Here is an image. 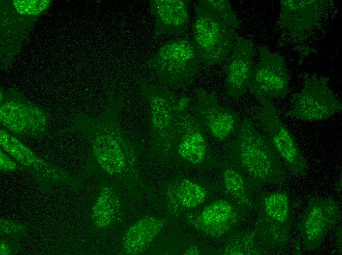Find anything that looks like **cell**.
Returning <instances> with one entry per match:
<instances>
[{
    "instance_id": "cell-1",
    "label": "cell",
    "mask_w": 342,
    "mask_h": 255,
    "mask_svg": "<svg viewBox=\"0 0 342 255\" xmlns=\"http://www.w3.org/2000/svg\"><path fill=\"white\" fill-rule=\"evenodd\" d=\"M230 144L232 165L245 178L249 186L266 183L281 185L284 173L280 158L269 140L262 135L248 118L240 124Z\"/></svg>"
},
{
    "instance_id": "cell-2",
    "label": "cell",
    "mask_w": 342,
    "mask_h": 255,
    "mask_svg": "<svg viewBox=\"0 0 342 255\" xmlns=\"http://www.w3.org/2000/svg\"><path fill=\"white\" fill-rule=\"evenodd\" d=\"M77 127L90 141L98 164L120 179L137 176L133 147L117 122L108 118L78 120Z\"/></svg>"
},
{
    "instance_id": "cell-3",
    "label": "cell",
    "mask_w": 342,
    "mask_h": 255,
    "mask_svg": "<svg viewBox=\"0 0 342 255\" xmlns=\"http://www.w3.org/2000/svg\"><path fill=\"white\" fill-rule=\"evenodd\" d=\"M200 62L192 41L180 38L164 43L148 65L167 85L184 88L193 82Z\"/></svg>"
},
{
    "instance_id": "cell-4",
    "label": "cell",
    "mask_w": 342,
    "mask_h": 255,
    "mask_svg": "<svg viewBox=\"0 0 342 255\" xmlns=\"http://www.w3.org/2000/svg\"><path fill=\"white\" fill-rule=\"evenodd\" d=\"M195 13L192 41L200 61L209 66L219 64L233 49L236 29L199 4Z\"/></svg>"
},
{
    "instance_id": "cell-5",
    "label": "cell",
    "mask_w": 342,
    "mask_h": 255,
    "mask_svg": "<svg viewBox=\"0 0 342 255\" xmlns=\"http://www.w3.org/2000/svg\"><path fill=\"white\" fill-rule=\"evenodd\" d=\"M292 107L285 115L305 121L327 119L341 111L342 105L329 86V78L306 74L303 86L291 96Z\"/></svg>"
},
{
    "instance_id": "cell-6",
    "label": "cell",
    "mask_w": 342,
    "mask_h": 255,
    "mask_svg": "<svg viewBox=\"0 0 342 255\" xmlns=\"http://www.w3.org/2000/svg\"><path fill=\"white\" fill-rule=\"evenodd\" d=\"M142 89L149 107L154 148L161 154L169 156L173 152L175 119L181 99L164 88L146 84Z\"/></svg>"
},
{
    "instance_id": "cell-7",
    "label": "cell",
    "mask_w": 342,
    "mask_h": 255,
    "mask_svg": "<svg viewBox=\"0 0 342 255\" xmlns=\"http://www.w3.org/2000/svg\"><path fill=\"white\" fill-rule=\"evenodd\" d=\"M188 103L186 98L181 99L175 119L173 151L187 164L200 167L211 158L209 147L206 132Z\"/></svg>"
},
{
    "instance_id": "cell-8",
    "label": "cell",
    "mask_w": 342,
    "mask_h": 255,
    "mask_svg": "<svg viewBox=\"0 0 342 255\" xmlns=\"http://www.w3.org/2000/svg\"><path fill=\"white\" fill-rule=\"evenodd\" d=\"M255 230L266 245L279 248L290 238V204L287 194L281 190L261 196Z\"/></svg>"
},
{
    "instance_id": "cell-9",
    "label": "cell",
    "mask_w": 342,
    "mask_h": 255,
    "mask_svg": "<svg viewBox=\"0 0 342 255\" xmlns=\"http://www.w3.org/2000/svg\"><path fill=\"white\" fill-rule=\"evenodd\" d=\"M260 105L256 116L267 133L273 147L285 166L292 174L302 175L306 167L292 134L280 119L276 109L269 99L260 98Z\"/></svg>"
},
{
    "instance_id": "cell-10",
    "label": "cell",
    "mask_w": 342,
    "mask_h": 255,
    "mask_svg": "<svg viewBox=\"0 0 342 255\" xmlns=\"http://www.w3.org/2000/svg\"><path fill=\"white\" fill-rule=\"evenodd\" d=\"M259 55L248 89L258 100L285 97L289 91V77L283 57L263 47L259 48Z\"/></svg>"
},
{
    "instance_id": "cell-11",
    "label": "cell",
    "mask_w": 342,
    "mask_h": 255,
    "mask_svg": "<svg viewBox=\"0 0 342 255\" xmlns=\"http://www.w3.org/2000/svg\"><path fill=\"white\" fill-rule=\"evenodd\" d=\"M196 98V104L190 108L206 132L220 141L235 134L240 125L238 115L220 105L214 91L207 92L198 89Z\"/></svg>"
},
{
    "instance_id": "cell-12",
    "label": "cell",
    "mask_w": 342,
    "mask_h": 255,
    "mask_svg": "<svg viewBox=\"0 0 342 255\" xmlns=\"http://www.w3.org/2000/svg\"><path fill=\"white\" fill-rule=\"evenodd\" d=\"M0 127L17 137L40 138L46 135L48 117L41 108L21 101L0 104Z\"/></svg>"
},
{
    "instance_id": "cell-13",
    "label": "cell",
    "mask_w": 342,
    "mask_h": 255,
    "mask_svg": "<svg viewBox=\"0 0 342 255\" xmlns=\"http://www.w3.org/2000/svg\"><path fill=\"white\" fill-rule=\"evenodd\" d=\"M277 25L293 40L303 41L320 21L327 7L325 0H283Z\"/></svg>"
},
{
    "instance_id": "cell-14",
    "label": "cell",
    "mask_w": 342,
    "mask_h": 255,
    "mask_svg": "<svg viewBox=\"0 0 342 255\" xmlns=\"http://www.w3.org/2000/svg\"><path fill=\"white\" fill-rule=\"evenodd\" d=\"M341 217L340 206L334 200L311 199L298 226L304 244L309 249H316Z\"/></svg>"
},
{
    "instance_id": "cell-15",
    "label": "cell",
    "mask_w": 342,
    "mask_h": 255,
    "mask_svg": "<svg viewBox=\"0 0 342 255\" xmlns=\"http://www.w3.org/2000/svg\"><path fill=\"white\" fill-rule=\"evenodd\" d=\"M242 209L230 201H216L198 212L187 214V222L211 237H220L229 232L242 219Z\"/></svg>"
},
{
    "instance_id": "cell-16",
    "label": "cell",
    "mask_w": 342,
    "mask_h": 255,
    "mask_svg": "<svg viewBox=\"0 0 342 255\" xmlns=\"http://www.w3.org/2000/svg\"><path fill=\"white\" fill-rule=\"evenodd\" d=\"M253 42L237 37L225 68L228 94L233 97L243 95L248 88L253 69Z\"/></svg>"
},
{
    "instance_id": "cell-17",
    "label": "cell",
    "mask_w": 342,
    "mask_h": 255,
    "mask_svg": "<svg viewBox=\"0 0 342 255\" xmlns=\"http://www.w3.org/2000/svg\"><path fill=\"white\" fill-rule=\"evenodd\" d=\"M188 3L186 0H150L155 35L185 32L189 22Z\"/></svg>"
},
{
    "instance_id": "cell-18",
    "label": "cell",
    "mask_w": 342,
    "mask_h": 255,
    "mask_svg": "<svg viewBox=\"0 0 342 255\" xmlns=\"http://www.w3.org/2000/svg\"><path fill=\"white\" fill-rule=\"evenodd\" d=\"M207 194L205 188L198 181L187 178H175L166 188L168 210L176 216L188 214L203 203Z\"/></svg>"
},
{
    "instance_id": "cell-19",
    "label": "cell",
    "mask_w": 342,
    "mask_h": 255,
    "mask_svg": "<svg viewBox=\"0 0 342 255\" xmlns=\"http://www.w3.org/2000/svg\"><path fill=\"white\" fill-rule=\"evenodd\" d=\"M164 224L161 219L146 216L132 225L122 239L124 253L129 255L143 253L158 236Z\"/></svg>"
},
{
    "instance_id": "cell-20",
    "label": "cell",
    "mask_w": 342,
    "mask_h": 255,
    "mask_svg": "<svg viewBox=\"0 0 342 255\" xmlns=\"http://www.w3.org/2000/svg\"><path fill=\"white\" fill-rule=\"evenodd\" d=\"M225 190L230 202L245 210L252 207L250 187L241 174L231 164H227L222 169Z\"/></svg>"
},
{
    "instance_id": "cell-21",
    "label": "cell",
    "mask_w": 342,
    "mask_h": 255,
    "mask_svg": "<svg viewBox=\"0 0 342 255\" xmlns=\"http://www.w3.org/2000/svg\"><path fill=\"white\" fill-rule=\"evenodd\" d=\"M120 208V201L115 191L104 188L93 208L92 218L95 226L99 229L110 226L116 220Z\"/></svg>"
},
{
    "instance_id": "cell-22",
    "label": "cell",
    "mask_w": 342,
    "mask_h": 255,
    "mask_svg": "<svg viewBox=\"0 0 342 255\" xmlns=\"http://www.w3.org/2000/svg\"><path fill=\"white\" fill-rule=\"evenodd\" d=\"M256 231L237 232L227 242L224 255H265L268 253L260 248L256 243Z\"/></svg>"
},
{
    "instance_id": "cell-23",
    "label": "cell",
    "mask_w": 342,
    "mask_h": 255,
    "mask_svg": "<svg viewBox=\"0 0 342 255\" xmlns=\"http://www.w3.org/2000/svg\"><path fill=\"white\" fill-rule=\"evenodd\" d=\"M199 4L225 21L234 29H237L239 23L228 0H200Z\"/></svg>"
},
{
    "instance_id": "cell-24",
    "label": "cell",
    "mask_w": 342,
    "mask_h": 255,
    "mask_svg": "<svg viewBox=\"0 0 342 255\" xmlns=\"http://www.w3.org/2000/svg\"><path fill=\"white\" fill-rule=\"evenodd\" d=\"M49 0H14L13 4L17 11L21 14H37L49 5Z\"/></svg>"
},
{
    "instance_id": "cell-25",
    "label": "cell",
    "mask_w": 342,
    "mask_h": 255,
    "mask_svg": "<svg viewBox=\"0 0 342 255\" xmlns=\"http://www.w3.org/2000/svg\"><path fill=\"white\" fill-rule=\"evenodd\" d=\"M0 170L4 172H10L15 170L18 166L17 164L6 154L3 153L1 150L0 152Z\"/></svg>"
},
{
    "instance_id": "cell-26",
    "label": "cell",
    "mask_w": 342,
    "mask_h": 255,
    "mask_svg": "<svg viewBox=\"0 0 342 255\" xmlns=\"http://www.w3.org/2000/svg\"><path fill=\"white\" fill-rule=\"evenodd\" d=\"M200 252L196 247H191L187 249L184 255H199Z\"/></svg>"
},
{
    "instance_id": "cell-27",
    "label": "cell",
    "mask_w": 342,
    "mask_h": 255,
    "mask_svg": "<svg viewBox=\"0 0 342 255\" xmlns=\"http://www.w3.org/2000/svg\"><path fill=\"white\" fill-rule=\"evenodd\" d=\"M10 251L8 248L7 245L4 243L3 242L1 243L0 246V254L1 255H7L9 253Z\"/></svg>"
}]
</instances>
